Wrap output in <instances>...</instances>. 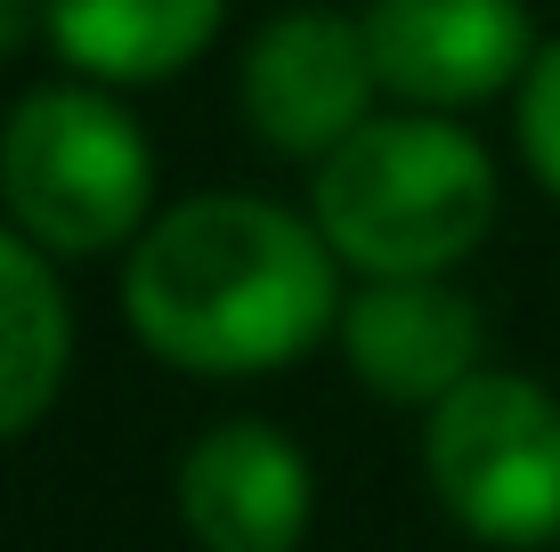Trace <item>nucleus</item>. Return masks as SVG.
<instances>
[{"instance_id":"f257e3e1","label":"nucleus","mask_w":560,"mask_h":552,"mask_svg":"<svg viewBox=\"0 0 560 552\" xmlns=\"http://www.w3.org/2000/svg\"><path fill=\"white\" fill-rule=\"evenodd\" d=\"M122 317L179 374H277L341 326V252L268 196H187L130 244Z\"/></svg>"},{"instance_id":"f03ea898","label":"nucleus","mask_w":560,"mask_h":552,"mask_svg":"<svg viewBox=\"0 0 560 552\" xmlns=\"http://www.w3.org/2000/svg\"><path fill=\"white\" fill-rule=\"evenodd\" d=\"M308 220L365 277H447L495 227V163L447 114H365L317 163Z\"/></svg>"},{"instance_id":"7ed1b4c3","label":"nucleus","mask_w":560,"mask_h":552,"mask_svg":"<svg viewBox=\"0 0 560 552\" xmlns=\"http://www.w3.org/2000/svg\"><path fill=\"white\" fill-rule=\"evenodd\" d=\"M0 203L49 260H98L154 220V146L106 82L25 90L0 122Z\"/></svg>"},{"instance_id":"20e7f679","label":"nucleus","mask_w":560,"mask_h":552,"mask_svg":"<svg viewBox=\"0 0 560 552\" xmlns=\"http://www.w3.org/2000/svg\"><path fill=\"white\" fill-rule=\"evenodd\" d=\"M422 471L463 537L479 544H552L560 537V407L528 374H471L431 407Z\"/></svg>"},{"instance_id":"39448f33","label":"nucleus","mask_w":560,"mask_h":552,"mask_svg":"<svg viewBox=\"0 0 560 552\" xmlns=\"http://www.w3.org/2000/svg\"><path fill=\"white\" fill-rule=\"evenodd\" d=\"M374 57H365V25L341 9H284L253 33L236 66L244 122L268 155L325 163L341 139L374 114Z\"/></svg>"},{"instance_id":"423d86ee","label":"nucleus","mask_w":560,"mask_h":552,"mask_svg":"<svg viewBox=\"0 0 560 552\" xmlns=\"http://www.w3.org/2000/svg\"><path fill=\"white\" fill-rule=\"evenodd\" d=\"M365 57L398 106L455 114L528 82L536 25L520 0H365Z\"/></svg>"},{"instance_id":"0eeeda50","label":"nucleus","mask_w":560,"mask_h":552,"mask_svg":"<svg viewBox=\"0 0 560 552\" xmlns=\"http://www.w3.org/2000/svg\"><path fill=\"white\" fill-rule=\"evenodd\" d=\"M308 455L277 423H211L179 463V520L196 552H301L308 537Z\"/></svg>"},{"instance_id":"6e6552de","label":"nucleus","mask_w":560,"mask_h":552,"mask_svg":"<svg viewBox=\"0 0 560 552\" xmlns=\"http://www.w3.org/2000/svg\"><path fill=\"white\" fill-rule=\"evenodd\" d=\"M341 350L390 407H439L479 374V301L447 277H365L341 301Z\"/></svg>"},{"instance_id":"1a4fd4ad","label":"nucleus","mask_w":560,"mask_h":552,"mask_svg":"<svg viewBox=\"0 0 560 552\" xmlns=\"http://www.w3.org/2000/svg\"><path fill=\"white\" fill-rule=\"evenodd\" d=\"M49 9V49L82 82L139 90L171 82L220 42L228 0H42Z\"/></svg>"},{"instance_id":"9d476101","label":"nucleus","mask_w":560,"mask_h":552,"mask_svg":"<svg viewBox=\"0 0 560 552\" xmlns=\"http://www.w3.org/2000/svg\"><path fill=\"white\" fill-rule=\"evenodd\" d=\"M73 366V309L57 284L49 252L25 227L0 220V447L25 439L57 407Z\"/></svg>"},{"instance_id":"9b49d317","label":"nucleus","mask_w":560,"mask_h":552,"mask_svg":"<svg viewBox=\"0 0 560 552\" xmlns=\"http://www.w3.org/2000/svg\"><path fill=\"white\" fill-rule=\"evenodd\" d=\"M520 155L545 179V196H560V42L536 49L528 82H520Z\"/></svg>"},{"instance_id":"f8f14e48","label":"nucleus","mask_w":560,"mask_h":552,"mask_svg":"<svg viewBox=\"0 0 560 552\" xmlns=\"http://www.w3.org/2000/svg\"><path fill=\"white\" fill-rule=\"evenodd\" d=\"M33 33H49V9H42V0H0V57H16Z\"/></svg>"}]
</instances>
